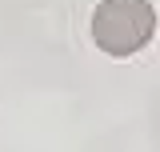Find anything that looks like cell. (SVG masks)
I'll return each instance as SVG.
<instances>
[{
	"mask_svg": "<svg viewBox=\"0 0 160 152\" xmlns=\"http://www.w3.org/2000/svg\"><path fill=\"white\" fill-rule=\"evenodd\" d=\"M156 32L152 0H100L92 12V40L108 56H132Z\"/></svg>",
	"mask_w": 160,
	"mask_h": 152,
	"instance_id": "6da1fadb",
	"label": "cell"
}]
</instances>
